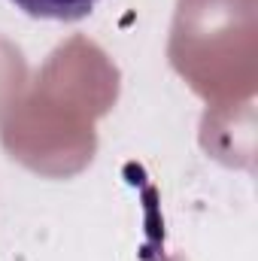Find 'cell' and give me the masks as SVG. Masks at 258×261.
Listing matches in <instances>:
<instances>
[{"label":"cell","mask_w":258,"mask_h":261,"mask_svg":"<svg viewBox=\"0 0 258 261\" xmlns=\"http://www.w3.org/2000/svg\"><path fill=\"white\" fill-rule=\"evenodd\" d=\"M31 18H52V21H79L85 18L100 0H12Z\"/></svg>","instance_id":"6da1fadb"}]
</instances>
